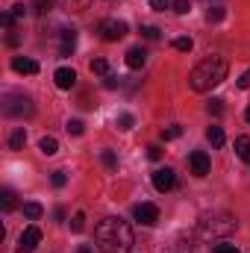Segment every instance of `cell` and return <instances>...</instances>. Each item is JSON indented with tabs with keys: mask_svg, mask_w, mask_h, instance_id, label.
Returning a JSON list of instances; mask_svg holds the SVG:
<instances>
[{
	"mask_svg": "<svg viewBox=\"0 0 250 253\" xmlns=\"http://www.w3.org/2000/svg\"><path fill=\"white\" fill-rule=\"evenodd\" d=\"M74 47H77V33L74 30H62V47H59V53L62 56H71Z\"/></svg>",
	"mask_w": 250,
	"mask_h": 253,
	"instance_id": "cell-13",
	"label": "cell"
},
{
	"mask_svg": "<svg viewBox=\"0 0 250 253\" xmlns=\"http://www.w3.org/2000/svg\"><path fill=\"white\" fill-rule=\"evenodd\" d=\"M174 183H177V174L171 168H156L153 171V186H156V191H171Z\"/></svg>",
	"mask_w": 250,
	"mask_h": 253,
	"instance_id": "cell-8",
	"label": "cell"
},
{
	"mask_svg": "<svg viewBox=\"0 0 250 253\" xmlns=\"http://www.w3.org/2000/svg\"><path fill=\"white\" fill-rule=\"evenodd\" d=\"M227 71H230V65H227L224 56H209L200 65H194V71L188 74V85L194 91H209V88H215L227 80Z\"/></svg>",
	"mask_w": 250,
	"mask_h": 253,
	"instance_id": "cell-2",
	"label": "cell"
},
{
	"mask_svg": "<svg viewBox=\"0 0 250 253\" xmlns=\"http://www.w3.org/2000/svg\"><path fill=\"white\" fill-rule=\"evenodd\" d=\"M224 15H227L224 6H212V9L206 12V21H209V24H218V21H224Z\"/></svg>",
	"mask_w": 250,
	"mask_h": 253,
	"instance_id": "cell-21",
	"label": "cell"
},
{
	"mask_svg": "<svg viewBox=\"0 0 250 253\" xmlns=\"http://www.w3.org/2000/svg\"><path fill=\"white\" fill-rule=\"evenodd\" d=\"M206 109H209V115H221V112H224L221 100H209V106H206Z\"/></svg>",
	"mask_w": 250,
	"mask_h": 253,
	"instance_id": "cell-34",
	"label": "cell"
},
{
	"mask_svg": "<svg viewBox=\"0 0 250 253\" xmlns=\"http://www.w3.org/2000/svg\"><path fill=\"white\" fill-rule=\"evenodd\" d=\"M9 15H12V21H21V18L27 15V6H24V3H18V6H12V12H9Z\"/></svg>",
	"mask_w": 250,
	"mask_h": 253,
	"instance_id": "cell-31",
	"label": "cell"
},
{
	"mask_svg": "<svg viewBox=\"0 0 250 253\" xmlns=\"http://www.w3.org/2000/svg\"><path fill=\"white\" fill-rule=\"evenodd\" d=\"M239 88H242V91H248L250 88V71H245V74L239 77Z\"/></svg>",
	"mask_w": 250,
	"mask_h": 253,
	"instance_id": "cell-36",
	"label": "cell"
},
{
	"mask_svg": "<svg viewBox=\"0 0 250 253\" xmlns=\"http://www.w3.org/2000/svg\"><path fill=\"white\" fill-rule=\"evenodd\" d=\"M68 132H71V135H83V132H85V124H83L80 118H71V121H68Z\"/></svg>",
	"mask_w": 250,
	"mask_h": 253,
	"instance_id": "cell-23",
	"label": "cell"
},
{
	"mask_svg": "<svg viewBox=\"0 0 250 253\" xmlns=\"http://www.w3.org/2000/svg\"><path fill=\"white\" fill-rule=\"evenodd\" d=\"M245 118H248V124H250V106H248V109H245Z\"/></svg>",
	"mask_w": 250,
	"mask_h": 253,
	"instance_id": "cell-42",
	"label": "cell"
},
{
	"mask_svg": "<svg viewBox=\"0 0 250 253\" xmlns=\"http://www.w3.org/2000/svg\"><path fill=\"white\" fill-rule=\"evenodd\" d=\"M100 36L106 39V42H118V39H124L126 36V21H118V18H106V21H100Z\"/></svg>",
	"mask_w": 250,
	"mask_h": 253,
	"instance_id": "cell-5",
	"label": "cell"
},
{
	"mask_svg": "<svg viewBox=\"0 0 250 253\" xmlns=\"http://www.w3.org/2000/svg\"><path fill=\"white\" fill-rule=\"evenodd\" d=\"M39 150H42L44 156H53V153H59V141H56L53 135H44V138L39 141Z\"/></svg>",
	"mask_w": 250,
	"mask_h": 253,
	"instance_id": "cell-15",
	"label": "cell"
},
{
	"mask_svg": "<svg viewBox=\"0 0 250 253\" xmlns=\"http://www.w3.org/2000/svg\"><path fill=\"white\" fill-rule=\"evenodd\" d=\"M121 83V77H115V74H106V88H115Z\"/></svg>",
	"mask_w": 250,
	"mask_h": 253,
	"instance_id": "cell-39",
	"label": "cell"
},
{
	"mask_svg": "<svg viewBox=\"0 0 250 253\" xmlns=\"http://www.w3.org/2000/svg\"><path fill=\"white\" fill-rule=\"evenodd\" d=\"M18 42H21V36H18L15 30H9V36H6V44H12V47H15Z\"/></svg>",
	"mask_w": 250,
	"mask_h": 253,
	"instance_id": "cell-38",
	"label": "cell"
},
{
	"mask_svg": "<svg viewBox=\"0 0 250 253\" xmlns=\"http://www.w3.org/2000/svg\"><path fill=\"white\" fill-rule=\"evenodd\" d=\"M180 135H183L180 126H168V129H162V138H165V141H174V138H180Z\"/></svg>",
	"mask_w": 250,
	"mask_h": 253,
	"instance_id": "cell-26",
	"label": "cell"
},
{
	"mask_svg": "<svg viewBox=\"0 0 250 253\" xmlns=\"http://www.w3.org/2000/svg\"><path fill=\"white\" fill-rule=\"evenodd\" d=\"M188 165H191V174H194V177H206L209 168H212V162H209V156H206L203 150H194V153L188 156Z\"/></svg>",
	"mask_w": 250,
	"mask_h": 253,
	"instance_id": "cell-9",
	"label": "cell"
},
{
	"mask_svg": "<svg viewBox=\"0 0 250 253\" xmlns=\"http://www.w3.org/2000/svg\"><path fill=\"white\" fill-rule=\"evenodd\" d=\"M141 36L150 39V42H156V39H159V30H156V27H141Z\"/></svg>",
	"mask_w": 250,
	"mask_h": 253,
	"instance_id": "cell-32",
	"label": "cell"
},
{
	"mask_svg": "<svg viewBox=\"0 0 250 253\" xmlns=\"http://www.w3.org/2000/svg\"><path fill=\"white\" fill-rule=\"evenodd\" d=\"M24 215H27L30 221H39V218L44 215V209H42V203H33V200H30V203H24Z\"/></svg>",
	"mask_w": 250,
	"mask_h": 253,
	"instance_id": "cell-18",
	"label": "cell"
},
{
	"mask_svg": "<svg viewBox=\"0 0 250 253\" xmlns=\"http://www.w3.org/2000/svg\"><path fill=\"white\" fill-rule=\"evenodd\" d=\"M236 227H239V221L227 212H212V215H203L197 221V233L203 239H227L236 233Z\"/></svg>",
	"mask_w": 250,
	"mask_h": 253,
	"instance_id": "cell-3",
	"label": "cell"
},
{
	"mask_svg": "<svg viewBox=\"0 0 250 253\" xmlns=\"http://www.w3.org/2000/svg\"><path fill=\"white\" fill-rule=\"evenodd\" d=\"M39 242H42V230L39 227H27L21 233V239H18V253H33L39 248Z\"/></svg>",
	"mask_w": 250,
	"mask_h": 253,
	"instance_id": "cell-6",
	"label": "cell"
},
{
	"mask_svg": "<svg viewBox=\"0 0 250 253\" xmlns=\"http://www.w3.org/2000/svg\"><path fill=\"white\" fill-rule=\"evenodd\" d=\"M50 183H53L56 189H62L65 183H68V177H65V171H53V177H50Z\"/></svg>",
	"mask_w": 250,
	"mask_h": 253,
	"instance_id": "cell-30",
	"label": "cell"
},
{
	"mask_svg": "<svg viewBox=\"0 0 250 253\" xmlns=\"http://www.w3.org/2000/svg\"><path fill=\"white\" fill-rule=\"evenodd\" d=\"M212 253H239V248L230 245V242H221V245H215V251Z\"/></svg>",
	"mask_w": 250,
	"mask_h": 253,
	"instance_id": "cell-28",
	"label": "cell"
},
{
	"mask_svg": "<svg viewBox=\"0 0 250 253\" xmlns=\"http://www.w3.org/2000/svg\"><path fill=\"white\" fill-rule=\"evenodd\" d=\"M144 62H147V50L144 47H129L126 50V68L138 71V68H144Z\"/></svg>",
	"mask_w": 250,
	"mask_h": 253,
	"instance_id": "cell-10",
	"label": "cell"
},
{
	"mask_svg": "<svg viewBox=\"0 0 250 253\" xmlns=\"http://www.w3.org/2000/svg\"><path fill=\"white\" fill-rule=\"evenodd\" d=\"M174 47H177V50H183V53H188V50H191V47H194V42H191V39H188V36H180V39H177V42H174Z\"/></svg>",
	"mask_w": 250,
	"mask_h": 253,
	"instance_id": "cell-24",
	"label": "cell"
},
{
	"mask_svg": "<svg viewBox=\"0 0 250 253\" xmlns=\"http://www.w3.org/2000/svg\"><path fill=\"white\" fill-rule=\"evenodd\" d=\"M88 3H91V0H71V6H77V9H85Z\"/></svg>",
	"mask_w": 250,
	"mask_h": 253,
	"instance_id": "cell-40",
	"label": "cell"
},
{
	"mask_svg": "<svg viewBox=\"0 0 250 253\" xmlns=\"http://www.w3.org/2000/svg\"><path fill=\"white\" fill-rule=\"evenodd\" d=\"M168 253H188V251H168Z\"/></svg>",
	"mask_w": 250,
	"mask_h": 253,
	"instance_id": "cell-43",
	"label": "cell"
},
{
	"mask_svg": "<svg viewBox=\"0 0 250 253\" xmlns=\"http://www.w3.org/2000/svg\"><path fill=\"white\" fill-rule=\"evenodd\" d=\"M71 230H74V233H83V230H85V215H83V212H77V215L71 218Z\"/></svg>",
	"mask_w": 250,
	"mask_h": 253,
	"instance_id": "cell-22",
	"label": "cell"
},
{
	"mask_svg": "<svg viewBox=\"0 0 250 253\" xmlns=\"http://www.w3.org/2000/svg\"><path fill=\"white\" fill-rule=\"evenodd\" d=\"M206 141H209L212 147H221V144H224V129H221V126H209V129H206Z\"/></svg>",
	"mask_w": 250,
	"mask_h": 253,
	"instance_id": "cell-16",
	"label": "cell"
},
{
	"mask_svg": "<svg viewBox=\"0 0 250 253\" xmlns=\"http://www.w3.org/2000/svg\"><path fill=\"white\" fill-rule=\"evenodd\" d=\"M3 115H9V118H27V115H33V100L27 94H6L3 97Z\"/></svg>",
	"mask_w": 250,
	"mask_h": 253,
	"instance_id": "cell-4",
	"label": "cell"
},
{
	"mask_svg": "<svg viewBox=\"0 0 250 253\" xmlns=\"http://www.w3.org/2000/svg\"><path fill=\"white\" fill-rule=\"evenodd\" d=\"M118 129H132V115H118Z\"/></svg>",
	"mask_w": 250,
	"mask_h": 253,
	"instance_id": "cell-33",
	"label": "cell"
},
{
	"mask_svg": "<svg viewBox=\"0 0 250 253\" xmlns=\"http://www.w3.org/2000/svg\"><path fill=\"white\" fill-rule=\"evenodd\" d=\"M24 144H27V132H24V126H18V129L9 135V147H12V150H21Z\"/></svg>",
	"mask_w": 250,
	"mask_h": 253,
	"instance_id": "cell-17",
	"label": "cell"
},
{
	"mask_svg": "<svg viewBox=\"0 0 250 253\" xmlns=\"http://www.w3.org/2000/svg\"><path fill=\"white\" fill-rule=\"evenodd\" d=\"M147 156H150V159H162V147H159V144H150V147H147Z\"/></svg>",
	"mask_w": 250,
	"mask_h": 253,
	"instance_id": "cell-35",
	"label": "cell"
},
{
	"mask_svg": "<svg viewBox=\"0 0 250 253\" xmlns=\"http://www.w3.org/2000/svg\"><path fill=\"white\" fill-rule=\"evenodd\" d=\"M33 6H36V12H39V15H47V12H50V6H53V0H33Z\"/></svg>",
	"mask_w": 250,
	"mask_h": 253,
	"instance_id": "cell-27",
	"label": "cell"
},
{
	"mask_svg": "<svg viewBox=\"0 0 250 253\" xmlns=\"http://www.w3.org/2000/svg\"><path fill=\"white\" fill-rule=\"evenodd\" d=\"M236 153L242 162H250V135H239L236 138Z\"/></svg>",
	"mask_w": 250,
	"mask_h": 253,
	"instance_id": "cell-14",
	"label": "cell"
},
{
	"mask_svg": "<svg viewBox=\"0 0 250 253\" xmlns=\"http://www.w3.org/2000/svg\"><path fill=\"white\" fill-rule=\"evenodd\" d=\"M132 215H135V221L144 224V227H153V224L159 221V209H156L153 203H138V206L132 209Z\"/></svg>",
	"mask_w": 250,
	"mask_h": 253,
	"instance_id": "cell-7",
	"label": "cell"
},
{
	"mask_svg": "<svg viewBox=\"0 0 250 253\" xmlns=\"http://www.w3.org/2000/svg\"><path fill=\"white\" fill-rule=\"evenodd\" d=\"M12 71H18V74H39V62L27 59V56H15L12 59Z\"/></svg>",
	"mask_w": 250,
	"mask_h": 253,
	"instance_id": "cell-12",
	"label": "cell"
},
{
	"mask_svg": "<svg viewBox=\"0 0 250 253\" xmlns=\"http://www.w3.org/2000/svg\"><path fill=\"white\" fill-rule=\"evenodd\" d=\"M91 74H109V62L106 59H91Z\"/></svg>",
	"mask_w": 250,
	"mask_h": 253,
	"instance_id": "cell-25",
	"label": "cell"
},
{
	"mask_svg": "<svg viewBox=\"0 0 250 253\" xmlns=\"http://www.w3.org/2000/svg\"><path fill=\"white\" fill-rule=\"evenodd\" d=\"M53 80H56L59 88H74V85H77V71H74V68H59V71L53 74Z\"/></svg>",
	"mask_w": 250,
	"mask_h": 253,
	"instance_id": "cell-11",
	"label": "cell"
},
{
	"mask_svg": "<svg viewBox=\"0 0 250 253\" xmlns=\"http://www.w3.org/2000/svg\"><path fill=\"white\" fill-rule=\"evenodd\" d=\"M77 253H91V248H85V245H83V248H80Z\"/></svg>",
	"mask_w": 250,
	"mask_h": 253,
	"instance_id": "cell-41",
	"label": "cell"
},
{
	"mask_svg": "<svg viewBox=\"0 0 250 253\" xmlns=\"http://www.w3.org/2000/svg\"><path fill=\"white\" fill-rule=\"evenodd\" d=\"M94 242L103 253H132V227L121 218H103L94 230Z\"/></svg>",
	"mask_w": 250,
	"mask_h": 253,
	"instance_id": "cell-1",
	"label": "cell"
},
{
	"mask_svg": "<svg viewBox=\"0 0 250 253\" xmlns=\"http://www.w3.org/2000/svg\"><path fill=\"white\" fill-rule=\"evenodd\" d=\"M0 206L9 212V209H15V191L12 189H3L0 191Z\"/></svg>",
	"mask_w": 250,
	"mask_h": 253,
	"instance_id": "cell-20",
	"label": "cell"
},
{
	"mask_svg": "<svg viewBox=\"0 0 250 253\" xmlns=\"http://www.w3.org/2000/svg\"><path fill=\"white\" fill-rule=\"evenodd\" d=\"M150 6H153L156 12H165V9L171 6V0H150Z\"/></svg>",
	"mask_w": 250,
	"mask_h": 253,
	"instance_id": "cell-37",
	"label": "cell"
},
{
	"mask_svg": "<svg viewBox=\"0 0 250 253\" xmlns=\"http://www.w3.org/2000/svg\"><path fill=\"white\" fill-rule=\"evenodd\" d=\"M100 162L109 168V171H118V156L112 150H100Z\"/></svg>",
	"mask_w": 250,
	"mask_h": 253,
	"instance_id": "cell-19",
	"label": "cell"
},
{
	"mask_svg": "<svg viewBox=\"0 0 250 253\" xmlns=\"http://www.w3.org/2000/svg\"><path fill=\"white\" fill-rule=\"evenodd\" d=\"M171 6H174V12H177V15H186L188 9H191V3H188V0H174Z\"/></svg>",
	"mask_w": 250,
	"mask_h": 253,
	"instance_id": "cell-29",
	"label": "cell"
}]
</instances>
